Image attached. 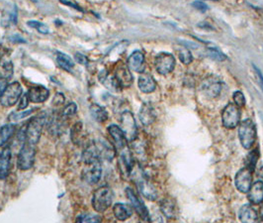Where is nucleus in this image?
Segmentation results:
<instances>
[{"label": "nucleus", "instance_id": "nucleus-38", "mask_svg": "<svg viewBox=\"0 0 263 223\" xmlns=\"http://www.w3.org/2000/svg\"><path fill=\"white\" fill-rule=\"evenodd\" d=\"M77 112V105L74 103V102H70L68 103L61 111V115L67 119V118H70L72 117L73 115H75Z\"/></svg>", "mask_w": 263, "mask_h": 223}, {"label": "nucleus", "instance_id": "nucleus-41", "mask_svg": "<svg viewBox=\"0 0 263 223\" xmlns=\"http://www.w3.org/2000/svg\"><path fill=\"white\" fill-rule=\"evenodd\" d=\"M208 54H209V56L212 59H214L216 61H219V62H223V61H225L227 59L226 55H224L222 52H220L219 50H217L215 48L208 49Z\"/></svg>", "mask_w": 263, "mask_h": 223}, {"label": "nucleus", "instance_id": "nucleus-15", "mask_svg": "<svg viewBox=\"0 0 263 223\" xmlns=\"http://www.w3.org/2000/svg\"><path fill=\"white\" fill-rule=\"evenodd\" d=\"M108 133L110 134L113 142H114V146L116 148V150L121 151L124 148L127 147V138L123 132V130L121 129L120 126L117 125H110L108 127Z\"/></svg>", "mask_w": 263, "mask_h": 223}, {"label": "nucleus", "instance_id": "nucleus-25", "mask_svg": "<svg viewBox=\"0 0 263 223\" xmlns=\"http://www.w3.org/2000/svg\"><path fill=\"white\" fill-rule=\"evenodd\" d=\"M99 81L109 90L111 91H119L122 87L117 81L114 74H109L106 71H101L98 74Z\"/></svg>", "mask_w": 263, "mask_h": 223}, {"label": "nucleus", "instance_id": "nucleus-11", "mask_svg": "<svg viewBox=\"0 0 263 223\" xmlns=\"http://www.w3.org/2000/svg\"><path fill=\"white\" fill-rule=\"evenodd\" d=\"M223 88V83L222 81L215 77V76H209L205 78L201 84V89L203 93L211 98L217 97Z\"/></svg>", "mask_w": 263, "mask_h": 223}, {"label": "nucleus", "instance_id": "nucleus-27", "mask_svg": "<svg viewBox=\"0 0 263 223\" xmlns=\"http://www.w3.org/2000/svg\"><path fill=\"white\" fill-rule=\"evenodd\" d=\"M239 219L242 223H256L259 221V215L251 205H245L239 212Z\"/></svg>", "mask_w": 263, "mask_h": 223}, {"label": "nucleus", "instance_id": "nucleus-21", "mask_svg": "<svg viewBox=\"0 0 263 223\" xmlns=\"http://www.w3.org/2000/svg\"><path fill=\"white\" fill-rule=\"evenodd\" d=\"M139 116H140V120H141L142 124L145 126L152 125L155 122L156 117H157L156 111H155L153 105L149 102H145L142 105Z\"/></svg>", "mask_w": 263, "mask_h": 223}, {"label": "nucleus", "instance_id": "nucleus-49", "mask_svg": "<svg viewBox=\"0 0 263 223\" xmlns=\"http://www.w3.org/2000/svg\"><path fill=\"white\" fill-rule=\"evenodd\" d=\"M261 217H262V220L263 221V208L261 210Z\"/></svg>", "mask_w": 263, "mask_h": 223}, {"label": "nucleus", "instance_id": "nucleus-2", "mask_svg": "<svg viewBox=\"0 0 263 223\" xmlns=\"http://www.w3.org/2000/svg\"><path fill=\"white\" fill-rule=\"evenodd\" d=\"M113 199L114 194L109 187H101L97 189L92 197L93 210L98 214L106 212L111 207Z\"/></svg>", "mask_w": 263, "mask_h": 223}, {"label": "nucleus", "instance_id": "nucleus-47", "mask_svg": "<svg viewBox=\"0 0 263 223\" xmlns=\"http://www.w3.org/2000/svg\"><path fill=\"white\" fill-rule=\"evenodd\" d=\"M254 69H255V71H256V74H257V76H258V78H259V81H260V84H261V86H262V89H263V74H262V72H261V70L258 68V67H256L255 65H254Z\"/></svg>", "mask_w": 263, "mask_h": 223}, {"label": "nucleus", "instance_id": "nucleus-44", "mask_svg": "<svg viewBox=\"0 0 263 223\" xmlns=\"http://www.w3.org/2000/svg\"><path fill=\"white\" fill-rule=\"evenodd\" d=\"M29 97L26 94H23V96L20 97V102H19V105H18V110H24L25 108H27V106L29 105Z\"/></svg>", "mask_w": 263, "mask_h": 223}, {"label": "nucleus", "instance_id": "nucleus-34", "mask_svg": "<svg viewBox=\"0 0 263 223\" xmlns=\"http://www.w3.org/2000/svg\"><path fill=\"white\" fill-rule=\"evenodd\" d=\"M34 110H35V109L32 108V109H28V110L14 111V112H12V113L9 114V116H8V120H9L10 122H17V121H20V120H22V119H24V118L30 116V115L33 113Z\"/></svg>", "mask_w": 263, "mask_h": 223}, {"label": "nucleus", "instance_id": "nucleus-14", "mask_svg": "<svg viewBox=\"0 0 263 223\" xmlns=\"http://www.w3.org/2000/svg\"><path fill=\"white\" fill-rule=\"evenodd\" d=\"M119 166L121 172L126 176H129L134 169V158L128 146L120 151Z\"/></svg>", "mask_w": 263, "mask_h": 223}, {"label": "nucleus", "instance_id": "nucleus-5", "mask_svg": "<svg viewBox=\"0 0 263 223\" xmlns=\"http://www.w3.org/2000/svg\"><path fill=\"white\" fill-rule=\"evenodd\" d=\"M223 125L228 129H234L241 122V109L236 103L230 102L222 112Z\"/></svg>", "mask_w": 263, "mask_h": 223}, {"label": "nucleus", "instance_id": "nucleus-45", "mask_svg": "<svg viewBox=\"0 0 263 223\" xmlns=\"http://www.w3.org/2000/svg\"><path fill=\"white\" fill-rule=\"evenodd\" d=\"M192 6H193L195 9H197V10H199V11H202V12L208 10V6H207V4L204 3L203 1H200V0L194 1V2L192 3Z\"/></svg>", "mask_w": 263, "mask_h": 223}, {"label": "nucleus", "instance_id": "nucleus-4", "mask_svg": "<svg viewBox=\"0 0 263 223\" xmlns=\"http://www.w3.org/2000/svg\"><path fill=\"white\" fill-rule=\"evenodd\" d=\"M36 145L24 142L18 154L17 166L22 171H27L34 166L36 156Z\"/></svg>", "mask_w": 263, "mask_h": 223}, {"label": "nucleus", "instance_id": "nucleus-37", "mask_svg": "<svg viewBox=\"0 0 263 223\" xmlns=\"http://www.w3.org/2000/svg\"><path fill=\"white\" fill-rule=\"evenodd\" d=\"M259 157H260V152L259 150H253L249 155H248V158H247V164H248V168H250L252 171L255 170L256 166H257V163H258V160H259Z\"/></svg>", "mask_w": 263, "mask_h": 223}, {"label": "nucleus", "instance_id": "nucleus-6", "mask_svg": "<svg viewBox=\"0 0 263 223\" xmlns=\"http://www.w3.org/2000/svg\"><path fill=\"white\" fill-rule=\"evenodd\" d=\"M120 123H121L120 127L123 130L127 140L130 142L136 140L138 136V128H137V123H136L133 113L129 110L124 111L121 114Z\"/></svg>", "mask_w": 263, "mask_h": 223}, {"label": "nucleus", "instance_id": "nucleus-8", "mask_svg": "<svg viewBox=\"0 0 263 223\" xmlns=\"http://www.w3.org/2000/svg\"><path fill=\"white\" fill-rule=\"evenodd\" d=\"M156 70L160 74H167L174 70L175 58L168 53H160L155 60Z\"/></svg>", "mask_w": 263, "mask_h": 223}, {"label": "nucleus", "instance_id": "nucleus-19", "mask_svg": "<svg viewBox=\"0 0 263 223\" xmlns=\"http://www.w3.org/2000/svg\"><path fill=\"white\" fill-rule=\"evenodd\" d=\"M11 166V148L6 146L0 153V180L7 178Z\"/></svg>", "mask_w": 263, "mask_h": 223}, {"label": "nucleus", "instance_id": "nucleus-29", "mask_svg": "<svg viewBox=\"0 0 263 223\" xmlns=\"http://www.w3.org/2000/svg\"><path fill=\"white\" fill-rule=\"evenodd\" d=\"M13 64L9 57L5 56L0 60V76L9 79L13 75Z\"/></svg>", "mask_w": 263, "mask_h": 223}, {"label": "nucleus", "instance_id": "nucleus-26", "mask_svg": "<svg viewBox=\"0 0 263 223\" xmlns=\"http://www.w3.org/2000/svg\"><path fill=\"white\" fill-rule=\"evenodd\" d=\"M160 211L166 219H174L177 216V204L171 198H165L160 203Z\"/></svg>", "mask_w": 263, "mask_h": 223}, {"label": "nucleus", "instance_id": "nucleus-48", "mask_svg": "<svg viewBox=\"0 0 263 223\" xmlns=\"http://www.w3.org/2000/svg\"><path fill=\"white\" fill-rule=\"evenodd\" d=\"M7 80H8V79H6V78H3V77H1V76H0V97H1L2 93L4 92L5 88H6V87H7V85H8V83H7Z\"/></svg>", "mask_w": 263, "mask_h": 223}, {"label": "nucleus", "instance_id": "nucleus-9", "mask_svg": "<svg viewBox=\"0 0 263 223\" xmlns=\"http://www.w3.org/2000/svg\"><path fill=\"white\" fill-rule=\"evenodd\" d=\"M102 176V167L100 161H95L90 164H85V168L82 172V180L89 184H97Z\"/></svg>", "mask_w": 263, "mask_h": 223}, {"label": "nucleus", "instance_id": "nucleus-3", "mask_svg": "<svg viewBox=\"0 0 263 223\" xmlns=\"http://www.w3.org/2000/svg\"><path fill=\"white\" fill-rule=\"evenodd\" d=\"M239 127V138L243 147L251 149L257 140V127L252 119H246L241 122Z\"/></svg>", "mask_w": 263, "mask_h": 223}, {"label": "nucleus", "instance_id": "nucleus-22", "mask_svg": "<svg viewBox=\"0 0 263 223\" xmlns=\"http://www.w3.org/2000/svg\"><path fill=\"white\" fill-rule=\"evenodd\" d=\"M248 199L251 202V204L258 206L263 203V182L258 181L254 183L249 190Z\"/></svg>", "mask_w": 263, "mask_h": 223}, {"label": "nucleus", "instance_id": "nucleus-31", "mask_svg": "<svg viewBox=\"0 0 263 223\" xmlns=\"http://www.w3.org/2000/svg\"><path fill=\"white\" fill-rule=\"evenodd\" d=\"M15 126L13 124H6L0 128V147L4 146L15 133Z\"/></svg>", "mask_w": 263, "mask_h": 223}, {"label": "nucleus", "instance_id": "nucleus-32", "mask_svg": "<svg viewBox=\"0 0 263 223\" xmlns=\"http://www.w3.org/2000/svg\"><path fill=\"white\" fill-rule=\"evenodd\" d=\"M56 62L61 69L65 70L67 72H70V70L74 67L73 60L69 56H67L66 54H63V53H57Z\"/></svg>", "mask_w": 263, "mask_h": 223}, {"label": "nucleus", "instance_id": "nucleus-43", "mask_svg": "<svg viewBox=\"0 0 263 223\" xmlns=\"http://www.w3.org/2000/svg\"><path fill=\"white\" fill-rule=\"evenodd\" d=\"M64 100H65V98H64L63 93L57 92V93L54 95L53 99V104L54 106H61V105L64 103Z\"/></svg>", "mask_w": 263, "mask_h": 223}, {"label": "nucleus", "instance_id": "nucleus-28", "mask_svg": "<svg viewBox=\"0 0 263 223\" xmlns=\"http://www.w3.org/2000/svg\"><path fill=\"white\" fill-rule=\"evenodd\" d=\"M113 214H114V217L118 221L125 222L132 217L133 209H132V207H130L126 204H116L113 207Z\"/></svg>", "mask_w": 263, "mask_h": 223}, {"label": "nucleus", "instance_id": "nucleus-20", "mask_svg": "<svg viewBox=\"0 0 263 223\" xmlns=\"http://www.w3.org/2000/svg\"><path fill=\"white\" fill-rule=\"evenodd\" d=\"M100 159H105L107 161H112L116 155V148L114 145L109 143L105 139H100L96 142Z\"/></svg>", "mask_w": 263, "mask_h": 223}, {"label": "nucleus", "instance_id": "nucleus-46", "mask_svg": "<svg viewBox=\"0 0 263 223\" xmlns=\"http://www.w3.org/2000/svg\"><path fill=\"white\" fill-rule=\"evenodd\" d=\"M75 61L78 64H80V65H87V63H88L87 58L83 54H81V53H76L75 54Z\"/></svg>", "mask_w": 263, "mask_h": 223}, {"label": "nucleus", "instance_id": "nucleus-42", "mask_svg": "<svg viewBox=\"0 0 263 223\" xmlns=\"http://www.w3.org/2000/svg\"><path fill=\"white\" fill-rule=\"evenodd\" d=\"M234 101L239 107H244L246 105V97L242 91H236L234 93Z\"/></svg>", "mask_w": 263, "mask_h": 223}, {"label": "nucleus", "instance_id": "nucleus-7", "mask_svg": "<svg viewBox=\"0 0 263 223\" xmlns=\"http://www.w3.org/2000/svg\"><path fill=\"white\" fill-rule=\"evenodd\" d=\"M23 92L22 86L18 81H14L7 85L0 97V103L4 107L13 106L21 97Z\"/></svg>", "mask_w": 263, "mask_h": 223}, {"label": "nucleus", "instance_id": "nucleus-39", "mask_svg": "<svg viewBox=\"0 0 263 223\" xmlns=\"http://www.w3.org/2000/svg\"><path fill=\"white\" fill-rule=\"evenodd\" d=\"M102 221V218L97 215H81L79 218H77L76 222L77 223H100Z\"/></svg>", "mask_w": 263, "mask_h": 223}, {"label": "nucleus", "instance_id": "nucleus-40", "mask_svg": "<svg viewBox=\"0 0 263 223\" xmlns=\"http://www.w3.org/2000/svg\"><path fill=\"white\" fill-rule=\"evenodd\" d=\"M28 26L32 27V28H35L39 33L41 34H49L50 33V28L45 25L44 23H41V22H38V21H29L28 23Z\"/></svg>", "mask_w": 263, "mask_h": 223}, {"label": "nucleus", "instance_id": "nucleus-35", "mask_svg": "<svg viewBox=\"0 0 263 223\" xmlns=\"http://www.w3.org/2000/svg\"><path fill=\"white\" fill-rule=\"evenodd\" d=\"M17 22V11L16 7H13L11 11H8L2 16V25L4 27L9 26L10 24H16Z\"/></svg>", "mask_w": 263, "mask_h": 223}, {"label": "nucleus", "instance_id": "nucleus-16", "mask_svg": "<svg viewBox=\"0 0 263 223\" xmlns=\"http://www.w3.org/2000/svg\"><path fill=\"white\" fill-rule=\"evenodd\" d=\"M114 75L122 88L129 87L133 83V75L128 66H125L122 64L119 65L115 71Z\"/></svg>", "mask_w": 263, "mask_h": 223}, {"label": "nucleus", "instance_id": "nucleus-10", "mask_svg": "<svg viewBox=\"0 0 263 223\" xmlns=\"http://www.w3.org/2000/svg\"><path fill=\"white\" fill-rule=\"evenodd\" d=\"M235 183L241 193L247 194L253 185V171L248 167L240 170L236 175Z\"/></svg>", "mask_w": 263, "mask_h": 223}, {"label": "nucleus", "instance_id": "nucleus-13", "mask_svg": "<svg viewBox=\"0 0 263 223\" xmlns=\"http://www.w3.org/2000/svg\"><path fill=\"white\" fill-rule=\"evenodd\" d=\"M136 184L142 193V195L150 200V201H155L158 198V192L155 189V187L147 180V178L144 175H138L136 176Z\"/></svg>", "mask_w": 263, "mask_h": 223}, {"label": "nucleus", "instance_id": "nucleus-33", "mask_svg": "<svg viewBox=\"0 0 263 223\" xmlns=\"http://www.w3.org/2000/svg\"><path fill=\"white\" fill-rule=\"evenodd\" d=\"M82 131H83V125L81 122H76L72 126V128L70 130V139H71L72 143H74L75 145H78L81 142Z\"/></svg>", "mask_w": 263, "mask_h": 223}, {"label": "nucleus", "instance_id": "nucleus-36", "mask_svg": "<svg viewBox=\"0 0 263 223\" xmlns=\"http://www.w3.org/2000/svg\"><path fill=\"white\" fill-rule=\"evenodd\" d=\"M177 55H178V58L181 61V63H183L185 65H189L193 61L192 54L186 47H180L177 50Z\"/></svg>", "mask_w": 263, "mask_h": 223}, {"label": "nucleus", "instance_id": "nucleus-24", "mask_svg": "<svg viewBox=\"0 0 263 223\" xmlns=\"http://www.w3.org/2000/svg\"><path fill=\"white\" fill-rule=\"evenodd\" d=\"M139 88L144 93H152L157 88V82L154 76L150 74L143 73L139 77Z\"/></svg>", "mask_w": 263, "mask_h": 223}, {"label": "nucleus", "instance_id": "nucleus-1", "mask_svg": "<svg viewBox=\"0 0 263 223\" xmlns=\"http://www.w3.org/2000/svg\"><path fill=\"white\" fill-rule=\"evenodd\" d=\"M48 122V115L46 112H41L30 120L25 129V140L24 142L36 145L38 144L42 135L43 129Z\"/></svg>", "mask_w": 263, "mask_h": 223}, {"label": "nucleus", "instance_id": "nucleus-17", "mask_svg": "<svg viewBox=\"0 0 263 223\" xmlns=\"http://www.w3.org/2000/svg\"><path fill=\"white\" fill-rule=\"evenodd\" d=\"M127 66L131 71L137 73H143L146 68L145 55L141 51H135L128 59Z\"/></svg>", "mask_w": 263, "mask_h": 223}, {"label": "nucleus", "instance_id": "nucleus-23", "mask_svg": "<svg viewBox=\"0 0 263 223\" xmlns=\"http://www.w3.org/2000/svg\"><path fill=\"white\" fill-rule=\"evenodd\" d=\"M64 120L65 118L61 115V113L53 114L48 120V127L49 131L52 135H60L63 132L64 128Z\"/></svg>", "mask_w": 263, "mask_h": 223}, {"label": "nucleus", "instance_id": "nucleus-30", "mask_svg": "<svg viewBox=\"0 0 263 223\" xmlns=\"http://www.w3.org/2000/svg\"><path fill=\"white\" fill-rule=\"evenodd\" d=\"M90 114L91 116L97 121V122H105L107 119H108V112L107 110L102 107L101 105L99 104H96V103H93L90 105Z\"/></svg>", "mask_w": 263, "mask_h": 223}, {"label": "nucleus", "instance_id": "nucleus-50", "mask_svg": "<svg viewBox=\"0 0 263 223\" xmlns=\"http://www.w3.org/2000/svg\"><path fill=\"white\" fill-rule=\"evenodd\" d=\"M213 1H217V0H213Z\"/></svg>", "mask_w": 263, "mask_h": 223}, {"label": "nucleus", "instance_id": "nucleus-18", "mask_svg": "<svg viewBox=\"0 0 263 223\" xmlns=\"http://www.w3.org/2000/svg\"><path fill=\"white\" fill-rule=\"evenodd\" d=\"M27 95L29 97V100L34 103H42L46 101L49 96H50V90L46 88L45 86L38 85V86H33L29 88Z\"/></svg>", "mask_w": 263, "mask_h": 223}, {"label": "nucleus", "instance_id": "nucleus-12", "mask_svg": "<svg viewBox=\"0 0 263 223\" xmlns=\"http://www.w3.org/2000/svg\"><path fill=\"white\" fill-rule=\"evenodd\" d=\"M126 195L129 199V201L131 202V205L132 207L134 208V210L136 211V213L139 215V217L145 221V222H150V215H149V211L148 209L146 208L145 204L141 201V199L136 195V193L128 188L126 190Z\"/></svg>", "mask_w": 263, "mask_h": 223}]
</instances>
